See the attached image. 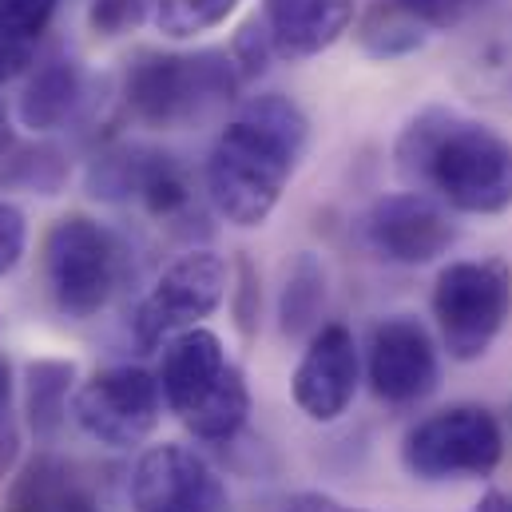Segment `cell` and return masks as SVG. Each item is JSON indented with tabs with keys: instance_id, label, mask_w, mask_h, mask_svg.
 Here are the masks:
<instances>
[{
	"instance_id": "obj_1",
	"label": "cell",
	"mask_w": 512,
	"mask_h": 512,
	"mask_svg": "<svg viewBox=\"0 0 512 512\" xmlns=\"http://www.w3.org/2000/svg\"><path fill=\"white\" fill-rule=\"evenodd\" d=\"M393 159L409 191L449 211L501 215L512 207V143L457 108H421L397 135Z\"/></svg>"
},
{
	"instance_id": "obj_2",
	"label": "cell",
	"mask_w": 512,
	"mask_h": 512,
	"mask_svg": "<svg viewBox=\"0 0 512 512\" xmlns=\"http://www.w3.org/2000/svg\"><path fill=\"white\" fill-rule=\"evenodd\" d=\"M310 139L306 112L278 92L247 100V108L219 131L207 155V195L235 227H262Z\"/></svg>"
},
{
	"instance_id": "obj_3",
	"label": "cell",
	"mask_w": 512,
	"mask_h": 512,
	"mask_svg": "<svg viewBox=\"0 0 512 512\" xmlns=\"http://www.w3.org/2000/svg\"><path fill=\"white\" fill-rule=\"evenodd\" d=\"M243 84L235 56L203 52H139L124 76V104L143 128H191L231 104Z\"/></svg>"
},
{
	"instance_id": "obj_4",
	"label": "cell",
	"mask_w": 512,
	"mask_h": 512,
	"mask_svg": "<svg viewBox=\"0 0 512 512\" xmlns=\"http://www.w3.org/2000/svg\"><path fill=\"white\" fill-rule=\"evenodd\" d=\"M124 278V247L120 239L88 219L64 215L44 235V282L64 318H92L100 314Z\"/></svg>"
},
{
	"instance_id": "obj_5",
	"label": "cell",
	"mask_w": 512,
	"mask_h": 512,
	"mask_svg": "<svg viewBox=\"0 0 512 512\" xmlns=\"http://www.w3.org/2000/svg\"><path fill=\"white\" fill-rule=\"evenodd\" d=\"M512 314V270L501 258L449 262L433 286V318L449 358L477 362L489 354Z\"/></svg>"
},
{
	"instance_id": "obj_6",
	"label": "cell",
	"mask_w": 512,
	"mask_h": 512,
	"mask_svg": "<svg viewBox=\"0 0 512 512\" xmlns=\"http://www.w3.org/2000/svg\"><path fill=\"white\" fill-rule=\"evenodd\" d=\"M505 457L501 421L481 405H453L421 417L401 445V461L417 481L489 477Z\"/></svg>"
},
{
	"instance_id": "obj_7",
	"label": "cell",
	"mask_w": 512,
	"mask_h": 512,
	"mask_svg": "<svg viewBox=\"0 0 512 512\" xmlns=\"http://www.w3.org/2000/svg\"><path fill=\"white\" fill-rule=\"evenodd\" d=\"M231 286V270L215 251H191L175 258L159 282L147 290V298L135 310V342L143 350H159L183 330H195L203 318H211Z\"/></svg>"
},
{
	"instance_id": "obj_8",
	"label": "cell",
	"mask_w": 512,
	"mask_h": 512,
	"mask_svg": "<svg viewBox=\"0 0 512 512\" xmlns=\"http://www.w3.org/2000/svg\"><path fill=\"white\" fill-rule=\"evenodd\" d=\"M163 405L155 374L139 366H112L76 389L72 417L92 441L108 449H135L155 433Z\"/></svg>"
},
{
	"instance_id": "obj_9",
	"label": "cell",
	"mask_w": 512,
	"mask_h": 512,
	"mask_svg": "<svg viewBox=\"0 0 512 512\" xmlns=\"http://www.w3.org/2000/svg\"><path fill=\"white\" fill-rule=\"evenodd\" d=\"M362 239L385 262L425 266L457 243V223L449 219L445 203L421 191H397L382 195L362 215Z\"/></svg>"
},
{
	"instance_id": "obj_10",
	"label": "cell",
	"mask_w": 512,
	"mask_h": 512,
	"mask_svg": "<svg viewBox=\"0 0 512 512\" xmlns=\"http://www.w3.org/2000/svg\"><path fill=\"white\" fill-rule=\"evenodd\" d=\"M135 512H223L227 489L219 473L187 445H155L131 473Z\"/></svg>"
},
{
	"instance_id": "obj_11",
	"label": "cell",
	"mask_w": 512,
	"mask_h": 512,
	"mask_svg": "<svg viewBox=\"0 0 512 512\" xmlns=\"http://www.w3.org/2000/svg\"><path fill=\"white\" fill-rule=\"evenodd\" d=\"M358 374H362V358H358L354 330L342 322H326L310 334V346L290 378L294 405L310 421L330 425L350 409L358 393Z\"/></svg>"
},
{
	"instance_id": "obj_12",
	"label": "cell",
	"mask_w": 512,
	"mask_h": 512,
	"mask_svg": "<svg viewBox=\"0 0 512 512\" xmlns=\"http://www.w3.org/2000/svg\"><path fill=\"white\" fill-rule=\"evenodd\" d=\"M92 195L104 199H139L155 219H179L191 207V179L187 167L151 147H124L100 155L92 167Z\"/></svg>"
},
{
	"instance_id": "obj_13",
	"label": "cell",
	"mask_w": 512,
	"mask_h": 512,
	"mask_svg": "<svg viewBox=\"0 0 512 512\" xmlns=\"http://www.w3.org/2000/svg\"><path fill=\"white\" fill-rule=\"evenodd\" d=\"M370 389L385 405H417L437 389V346L417 318L393 314L370 334Z\"/></svg>"
},
{
	"instance_id": "obj_14",
	"label": "cell",
	"mask_w": 512,
	"mask_h": 512,
	"mask_svg": "<svg viewBox=\"0 0 512 512\" xmlns=\"http://www.w3.org/2000/svg\"><path fill=\"white\" fill-rule=\"evenodd\" d=\"M358 0H262V24L282 60H310L334 48L354 24Z\"/></svg>"
},
{
	"instance_id": "obj_15",
	"label": "cell",
	"mask_w": 512,
	"mask_h": 512,
	"mask_svg": "<svg viewBox=\"0 0 512 512\" xmlns=\"http://www.w3.org/2000/svg\"><path fill=\"white\" fill-rule=\"evenodd\" d=\"M231 370L227 350L219 342L215 330H183L179 338H171L163 346V366H159V389L171 413H179V421L219 385V378Z\"/></svg>"
},
{
	"instance_id": "obj_16",
	"label": "cell",
	"mask_w": 512,
	"mask_h": 512,
	"mask_svg": "<svg viewBox=\"0 0 512 512\" xmlns=\"http://www.w3.org/2000/svg\"><path fill=\"white\" fill-rule=\"evenodd\" d=\"M84 100V72L76 60H48L40 64L24 92H20V124L28 131H56L64 128Z\"/></svg>"
},
{
	"instance_id": "obj_17",
	"label": "cell",
	"mask_w": 512,
	"mask_h": 512,
	"mask_svg": "<svg viewBox=\"0 0 512 512\" xmlns=\"http://www.w3.org/2000/svg\"><path fill=\"white\" fill-rule=\"evenodd\" d=\"M80 493H84V485L76 481L72 465L52 453H40L12 481L8 512H64Z\"/></svg>"
},
{
	"instance_id": "obj_18",
	"label": "cell",
	"mask_w": 512,
	"mask_h": 512,
	"mask_svg": "<svg viewBox=\"0 0 512 512\" xmlns=\"http://www.w3.org/2000/svg\"><path fill=\"white\" fill-rule=\"evenodd\" d=\"M247 413H251V389L239 366H231L219 385L183 417V425L191 429V437L207 441V445H223V441H235L239 429L247 425Z\"/></svg>"
},
{
	"instance_id": "obj_19",
	"label": "cell",
	"mask_w": 512,
	"mask_h": 512,
	"mask_svg": "<svg viewBox=\"0 0 512 512\" xmlns=\"http://www.w3.org/2000/svg\"><path fill=\"white\" fill-rule=\"evenodd\" d=\"M76 382V366L72 362H56V358H40L24 370V409H28V425L36 437L52 441L64 425L68 413V393Z\"/></svg>"
},
{
	"instance_id": "obj_20",
	"label": "cell",
	"mask_w": 512,
	"mask_h": 512,
	"mask_svg": "<svg viewBox=\"0 0 512 512\" xmlns=\"http://www.w3.org/2000/svg\"><path fill=\"white\" fill-rule=\"evenodd\" d=\"M326 310V266L314 255H298L286 286H282V302H278V326L286 338H302L314 334Z\"/></svg>"
},
{
	"instance_id": "obj_21",
	"label": "cell",
	"mask_w": 512,
	"mask_h": 512,
	"mask_svg": "<svg viewBox=\"0 0 512 512\" xmlns=\"http://www.w3.org/2000/svg\"><path fill=\"white\" fill-rule=\"evenodd\" d=\"M358 40H362V48L370 56L393 60V56H409V52H417L425 44V24L413 20L397 0H378L362 20Z\"/></svg>"
},
{
	"instance_id": "obj_22",
	"label": "cell",
	"mask_w": 512,
	"mask_h": 512,
	"mask_svg": "<svg viewBox=\"0 0 512 512\" xmlns=\"http://www.w3.org/2000/svg\"><path fill=\"white\" fill-rule=\"evenodd\" d=\"M68 179V163L56 147L36 143V147H8L0 155V187H20V191H40L56 195Z\"/></svg>"
},
{
	"instance_id": "obj_23",
	"label": "cell",
	"mask_w": 512,
	"mask_h": 512,
	"mask_svg": "<svg viewBox=\"0 0 512 512\" xmlns=\"http://www.w3.org/2000/svg\"><path fill=\"white\" fill-rule=\"evenodd\" d=\"M239 8V0H155L151 20L171 40H191L199 32H211L227 24V16Z\"/></svg>"
},
{
	"instance_id": "obj_24",
	"label": "cell",
	"mask_w": 512,
	"mask_h": 512,
	"mask_svg": "<svg viewBox=\"0 0 512 512\" xmlns=\"http://www.w3.org/2000/svg\"><path fill=\"white\" fill-rule=\"evenodd\" d=\"M60 0H0V36L12 44H32L56 16Z\"/></svg>"
},
{
	"instance_id": "obj_25",
	"label": "cell",
	"mask_w": 512,
	"mask_h": 512,
	"mask_svg": "<svg viewBox=\"0 0 512 512\" xmlns=\"http://www.w3.org/2000/svg\"><path fill=\"white\" fill-rule=\"evenodd\" d=\"M151 4H155V0H92L88 20H92V28H96L100 36L116 40V36L135 32V28L151 16Z\"/></svg>"
},
{
	"instance_id": "obj_26",
	"label": "cell",
	"mask_w": 512,
	"mask_h": 512,
	"mask_svg": "<svg viewBox=\"0 0 512 512\" xmlns=\"http://www.w3.org/2000/svg\"><path fill=\"white\" fill-rule=\"evenodd\" d=\"M24 251H28V219L16 203L0 199V278L20 266Z\"/></svg>"
},
{
	"instance_id": "obj_27",
	"label": "cell",
	"mask_w": 512,
	"mask_h": 512,
	"mask_svg": "<svg viewBox=\"0 0 512 512\" xmlns=\"http://www.w3.org/2000/svg\"><path fill=\"white\" fill-rule=\"evenodd\" d=\"M413 20H421L425 28H453L461 24L481 0H397Z\"/></svg>"
},
{
	"instance_id": "obj_28",
	"label": "cell",
	"mask_w": 512,
	"mask_h": 512,
	"mask_svg": "<svg viewBox=\"0 0 512 512\" xmlns=\"http://www.w3.org/2000/svg\"><path fill=\"white\" fill-rule=\"evenodd\" d=\"M274 56V44H270V36H266V24L262 20H251L243 32H239V40H235V64H239V72L243 76H255L262 72V64Z\"/></svg>"
},
{
	"instance_id": "obj_29",
	"label": "cell",
	"mask_w": 512,
	"mask_h": 512,
	"mask_svg": "<svg viewBox=\"0 0 512 512\" xmlns=\"http://www.w3.org/2000/svg\"><path fill=\"white\" fill-rule=\"evenodd\" d=\"M282 512H366V509H350V505H342V501H334L326 493H298L294 501H286Z\"/></svg>"
},
{
	"instance_id": "obj_30",
	"label": "cell",
	"mask_w": 512,
	"mask_h": 512,
	"mask_svg": "<svg viewBox=\"0 0 512 512\" xmlns=\"http://www.w3.org/2000/svg\"><path fill=\"white\" fill-rule=\"evenodd\" d=\"M24 60H28V48H20V44H12V40L0 36V88L24 68Z\"/></svg>"
},
{
	"instance_id": "obj_31",
	"label": "cell",
	"mask_w": 512,
	"mask_h": 512,
	"mask_svg": "<svg viewBox=\"0 0 512 512\" xmlns=\"http://www.w3.org/2000/svg\"><path fill=\"white\" fill-rule=\"evenodd\" d=\"M12 457H16V429L8 425V413H4V421H0V473H8Z\"/></svg>"
},
{
	"instance_id": "obj_32",
	"label": "cell",
	"mask_w": 512,
	"mask_h": 512,
	"mask_svg": "<svg viewBox=\"0 0 512 512\" xmlns=\"http://www.w3.org/2000/svg\"><path fill=\"white\" fill-rule=\"evenodd\" d=\"M473 512H512V497H505V493H485L481 501H477V509Z\"/></svg>"
},
{
	"instance_id": "obj_33",
	"label": "cell",
	"mask_w": 512,
	"mask_h": 512,
	"mask_svg": "<svg viewBox=\"0 0 512 512\" xmlns=\"http://www.w3.org/2000/svg\"><path fill=\"white\" fill-rule=\"evenodd\" d=\"M8 401H12V366H8V358L0 354V417L8 413Z\"/></svg>"
},
{
	"instance_id": "obj_34",
	"label": "cell",
	"mask_w": 512,
	"mask_h": 512,
	"mask_svg": "<svg viewBox=\"0 0 512 512\" xmlns=\"http://www.w3.org/2000/svg\"><path fill=\"white\" fill-rule=\"evenodd\" d=\"M12 147V124H8V108L0 104V155Z\"/></svg>"
},
{
	"instance_id": "obj_35",
	"label": "cell",
	"mask_w": 512,
	"mask_h": 512,
	"mask_svg": "<svg viewBox=\"0 0 512 512\" xmlns=\"http://www.w3.org/2000/svg\"><path fill=\"white\" fill-rule=\"evenodd\" d=\"M64 512H100V509H96V501H92L88 493H80V497H76V501H72Z\"/></svg>"
}]
</instances>
